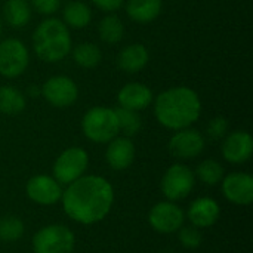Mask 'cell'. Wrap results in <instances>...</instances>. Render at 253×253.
Here are the masks:
<instances>
[{"mask_svg": "<svg viewBox=\"0 0 253 253\" xmlns=\"http://www.w3.org/2000/svg\"><path fill=\"white\" fill-rule=\"evenodd\" d=\"M40 93L50 105L56 108H67L77 101L79 87L76 82L67 76H53L43 83Z\"/></svg>", "mask_w": 253, "mask_h": 253, "instance_id": "obj_9", "label": "cell"}, {"mask_svg": "<svg viewBox=\"0 0 253 253\" xmlns=\"http://www.w3.org/2000/svg\"><path fill=\"white\" fill-rule=\"evenodd\" d=\"M163 7L162 0H127L126 13L127 16L139 24H148L154 21Z\"/></svg>", "mask_w": 253, "mask_h": 253, "instance_id": "obj_19", "label": "cell"}, {"mask_svg": "<svg viewBox=\"0 0 253 253\" xmlns=\"http://www.w3.org/2000/svg\"><path fill=\"white\" fill-rule=\"evenodd\" d=\"M71 44L68 27L58 18H46L33 33L34 52L44 62H59L71 52Z\"/></svg>", "mask_w": 253, "mask_h": 253, "instance_id": "obj_3", "label": "cell"}, {"mask_svg": "<svg viewBox=\"0 0 253 253\" xmlns=\"http://www.w3.org/2000/svg\"><path fill=\"white\" fill-rule=\"evenodd\" d=\"M71 49L74 62L82 68H95L96 65H99L102 59V52L95 43L83 42Z\"/></svg>", "mask_w": 253, "mask_h": 253, "instance_id": "obj_24", "label": "cell"}, {"mask_svg": "<svg viewBox=\"0 0 253 253\" xmlns=\"http://www.w3.org/2000/svg\"><path fill=\"white\" fill-rule=\"evenodd\" d=\"M24 234V222L16 216H6L0 219V240L16 242Z\"/></svg>", "mask_w": 253, "mask_h": 253, "instance_id": "obj_27", "label": "cell"}, {"mask_svg": "<svg viewBox=\"0 0 253 253\" xmlns=\"http://www.w3.org/2000/svg\"><path fill=\"white\" fill-rule=\"evenodd\" d=\"M89 166V156L80 147L64 150L53 163V178L61 185H68L84 175Z\"/></svg>", "mask_w": 253, "mask_h": 253, "instance_id": "obj_6", "label": "cell"}, {"mask_svg": "<svg viewBox=\"0 0 253 253\" xmlns=\"http://www.w3.org/2000/svg\"><path fill=\"white\" fill-rule=\"evenodd\" d=\"M61 202L68 218L82 225H92L110 213L114 190L102 176L83 175L68 184L67 190L62 191Z\"/></svg>", "mask_w": 253, "mask_h": 253, "instance_id": "obj_1", "label": "cell"}, {"mask_svg": "<svg viewBox=\"0 0 253 253\" xmlns=\"http://www.w3.org/2000/svg\"><path fill=\"white\" fill-rule=\"evenodd\" d=\"M150 59L148 49L141 43H132L123 47L117 55V67L122 71L129 74H135L141 71Z\"/></svg>", "mask_w": 253, "mask_h": 253, "instance_id": "obj_18", "label": "cell"}, {"mask_svg": "<svg viewBox=\"0 0 253 253\" xmlns=\"http://www.w3.org/2000/svg\"><path fill=\"white\" fill-rule=\"evenodd\" d=\"M202 114V101L196 90L187 86L163 90L154 101L157 122L172 130H181L194 125Z\"/></svg>", "mask_w": 253, "mask_h": 253, "instance_id": "obj_2", "label": "cell"}, {"mask_svg": "<svg viewBox=\"0 0 253 253\" xmlns=\"http://www.w3.org/2000/svg\"><path fill=\"white\" fill-rule=\"evenodd\" d=\"M116 114H117V122H119V132H123L126 138L135 136L141 130L142 120L138 111L119 107L116 108Z\"/></svg>", "mask_w": 253, "mask_h": 253, "instance_id": "obj_25", "label": "cell"}, {"mask_svg": "<svg viewBox=\"0 0 253 253\" xmlns=\"http://www.w3.org/2000/svg\"><path fill=\"white\" fill-rule=\"evenodd\" d=\"M27 104L25 95L13 86H0V113L15 116L24 111Z\"/></svg>", "mask_w": 253, "mask_h": 253, "instance_id": "obj_22", "label": "cell"}, {"mask_svg": "<svg viewBox=\"0 0 253 253\" xmlns=\"http://www.w3.org/2000/svg\"><path fill=\"white\" fill-rule=\"evenodd\" d=\"M196 176L194 172L182 165H172L162 178V193L169 202H178L185 199L194 188Z\"/></svg>", "mask_w": 253, "mask_h": 253, "instance_id": "obj_8", "label": "cell"}, {"mask_svg": "<svg viewBox=\"0 0 253 253\" xmlns=\"http://www.w3.org/2000/svg\"><path fill=\"white\" fill-rule=\"evenodd\" d=\"M3 18L12 28H22L31 19V6L28 0H6L3 4Z\"/></svg>", "mask_w": 253, "mask_h": 253, "instance_id": "obj_21", "label": "cell"}, {"mask_svg": "<svg viewBox=\"0 0 253 253\" xmlns=\"http://www.w3.org/2000/svg\"><path fill=\"white\" fill-rule=\"evenodd\" d=\"M27 95H30L31 98L39 96V95H40V87H37V86H30V87L27 89Z\"/></svg>", "mask_w": 253, "mask_h": 253, "instance_id": "obj_32", "label": "cell"}, {"mask_svg": "<svg viewBox=\"0 0 253 253\" xmlns=\"http://www.w3.org/2000/svg\"><path fill=\"white\" fill-rule=\"evenodd\" d=\"M219 205L211 197H199L188 208V219L196 228H208L219 219Z\"/></svg>", "mask_w": 253, "mask_h": 253, "instance_id": "obj_17", "label": "cell"}, {"mask_svg": "<svg viewBox=\"0 0 253 253\" xmlns=\"http://www.w3.org/2000/svg\"><path fill=\"white\" fill-rule=\"evenodd\" d=\"M30 6L40 15H53L61 7V0H30Z\"/></svg>", "mask_w": 253, "mask_h": 253, "instance_id": "obj_30", "label": "cell"}, {"mask_svg": "<svg viewBox=\"0 0 253 253\" xmlns=\"http://www.w3.org/2000/svg\"><path fill=\"white\" fill-rule=\"evenodd\" d=\"M105 160L108 166L114 170L127 169L135 160V145L130 138L116 136L108 142L105 151Z\"/></svg>", "mask_w": 253, "mask_h": 253, "instance_id": "obj_16", "label": "cell"}, {"mask_svg": "<svg viewBox=\"0 0 253 253\" xmlns=\"http://www.w3.org/2000/svg\"><path fill=\"white\" fill-rule=\"evenodd\" d=\"M76 237L73 231L59 224L39 230L33 237L34 253H73Z\"/></svg>", "mask_w": 253, "mask_h": 253, "instance_id": "obj_5", "label": "cell"}, {"mask_svg": "<svg viewBox=\"0 0 253 253\" xmlns=\"http://www.w3.org/2000/svg\"><path fill=\"white\" fill-rule=\"evenodd\" d=\"M153 99H154L153 90L147 84H142L138 82L125 84L117 93L119 105L127 110H133V111L145 110L147 107L151 105Z\"/></svg>", "mask_w": 253, "mask_h": 253, "instance_id": "obj_15", "label": "cell"}, {"mask_svg": "<svg viewBox=\"0 0 253 253\" xmlns=\"http://www.w3.org/2000/svg\"><path fill=\"white\" fill-rule=\"evenodd\" d=\"M196 176L206 185H218L224 179V168L221 163H218L213 159L203 160L197 169H196Z\"/></svg>", "mask_w": 253, "mask_h": 253, "instance_id": "obj_26", "label": "cell"}, {"mask_svg": "<svg viewBox=\"0 0 253 253\" xmlns=\"http://www.w3.org/2000/svg\"><path fill=\"white\" fill-rule=\"evenodd\" d=\"M228 133V120L222 116L213 117L208 125V135L213 141H219L225 138Z\"/></svg>", "mask_w": 253, "mask_h": 253, "instance_id": "obj_29", "label": "cell"}, {"mask_svg": "<svg viewBox=\"0 0 253 253\" xmlns=\"http://www.w3.org/2000/svg\"><path fill=\"white\" fill-rule=\"evenodd\" d=\"M25 193L31 202L42 206H50L61 200L62 185L49 175L33 176L25 187Z\"/></svg>", "mask_w": 253, "mask_h": 253, "instance_id": "obj_11", "label": "cell"}, {"mask_svg": "<svg viewBox=\"0 0 253 253\" xmlns=\"http://www.w3.org/2000/svg\"><path fill=\"white\" fill-rule=\"evenodd\" d=\"M83 135L96 144H108L119 135L116 110L108 107H93L82 119Z\"/></svg>", "mask_w": 253, "mask_h": 253, "instance_id": "obj_4", "label": "cell"}, {"mask_svg": "<svg viewBox=\"0 0 253 253\" xmlns=\"http://www.w3.org/2000/svg\"><path fill=\"white\" fill-rule=\"evenodd\" d=\"M30 62L28 49L19 39L0 42V74L6 79H16L27 70Z\"/></svg>", "mask_w": 253, "mask_h": 253, "instance_id": "obj_7", "label": "cell"}, {"mask_svg": "<svg viewBox=\"0 0 253 253\" xmlns=\"http://www.w3.org/2000/svg\"><path fill=\"white\" fill-rule=\"evenodd\" d=\"M1 33H3V21L0 18V36H1Z\"/></svg>", "mask_w": 253, "mask_h": 253, "instance_id": "obj_33", "label": "cell"}, {"mask_svg": "<svg viewBox=\"0 0 253 253\" xmlns=\"http://www.w3.org/2000/svg\"><path fill=\"white\" fill-rule=\"evenodd\" d=\"M253 153V138L245 130L227 133L222 142V156L233 165L246 163Z\"/></svg>", "mask_w": 253, "mask_h": 253, "instance_id": "obj_14", "label": "cell"}, {"mask_svg": "<svg viewBox=\"0 0 253 253\" xmlns=\"http://www.w3.org/2000/svg\"><path fill=\"white\" fill-rule=\"evenodd\" d=\"M222 194L225 199L239 206H249L253 202V178L245 172H233L224 176Z\"/></svg>", "mask_w": 253, "mask_h": 253, "instance_id": "obj_13", "label": "cell"}, {"mask_svg": "<svg viewBox=\"0 0 253 253\" xmlns=\"http://www.w3.org/2000/svg\"><path fill=\"white\" fill-rule=\"evenodd\" d=\"M98 34L104 43L116 44V43L122 42V39L125 36V25L117 15L110 13L101 19V22L98 25Z\"/></svg>", "mask_w": 253, "mask_h": 253, "instance_id": "obj_23", "label": "cell"}, {"mask_svg": "<svg viewBox=\"0 0 253 253\" xmlns=\"http://www.w3.org/2000/svg\"><path fill=\"white\" fill-rule=\"evenodd\" d=\"M205 150V136L191 127L176 130L169 141V151L173 157L188 160L202 154Z\"/></svg>", "mask_w": 253, "mask_h": 253, "instance_id": "obj_12", "label": "cell"}, {"mask_svg": "<svg viewBox=\"0 0 253 253\" xmlns=\"http://www.w3.org/2000/svg\"><path fill=\"white\" fill-rule=\"evenodd\" d=\"M62 15H64V24L67 27H71V28H76V30L87 27L90 24V21H92L90 7L86 3L80 1V0L68 1L64 6Z\"/></svg>", "mask_w": 253, "mask_h": 253, "instance_id": "obj_20", "label": "cell"}, {"mask_svg": "<svg viewBox=\"0 0 253 253\" xmlns=\"http://www.w3.org/2000/svg\"><path fill=\"white\" fill-rule=\"evenodd\" d=\"M184 221H185L184 211L178 205L169 200L154 205L148 213V222L151 228L160 234L178 233V230L184 225Z\"/></svg>", "mask_w": 253, "mask_h": 253, "instance_id": "obj_10", "label": "cell"}, {"mask_svg": "<svg viewBox=\"0 0 253 253\" xmlns=\"http://www.w3.org/2000/svg\"><path fill=\"white\" fill-rule=\"evenodd\" d=\"M178 239L181 242V245L187 249H197L202 245L203 236L199 231V228L196 227H181L178 230Z\"/></svg>", "mask_w": 253, "mask_h": 253, "instance_id": "obj_28", "label": "cell"}, {"mask_svg": "<svg viewBox=\"0 0 253 253\" xmlns=\"http://www.w3.org/2000/svg\"><path fill=\"white\" fill-rule=\"evenodd\" d=\"M125 1L126 0H92V3L104 12H114L120 9Z\"/></svg>", "mask_w": 253, "mask_h": 253, "instance_id": "obj_31", "label": "cell"}]
</instances>
